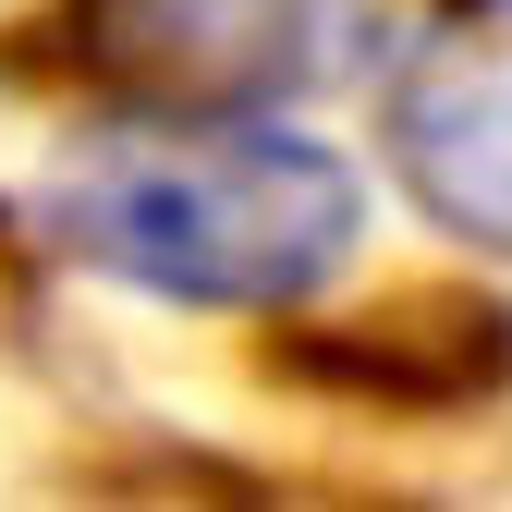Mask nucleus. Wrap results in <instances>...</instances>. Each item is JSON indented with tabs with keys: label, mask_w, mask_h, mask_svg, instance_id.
Instances as JSON below:
<instances>
[{
	"label": "nucleus",
	"mask_w": 512,
	"mask_h": 512,
	"mask_svg": "<svg viewBox=\"0 0 512 512\" xmlns=\"http://www.w3.org/2000/svg\"><path fill=\"white\" fill-rule=\"evenodd\" d=\"M49 244L74 269L196 305V317H281L342 281L366 232V183L342 147L281 122H159L49 171Z\"/></svg>",
	"instance_id": "obj_1"
},
{
	"label": "nucleus",
	"mask_w": 512,
	"mask_h": 512,
	"mask_svg": "<svg viewBox=\"0 0 512 512\" xmlns=\"http://www.w3.org/2000/svg\"><path fill=\"white\" fill-rule=\"evenodd\" d=\"M391 171L439 232L512 256V13L439 37L391 86Z\"/></svg>",
	"instance_id": "obj_2"
},
{
	"label": "nucleus",
	"mask_w": 512,
	"mask_h": 512,
	"mask_svg": "<svg viewBox=\"0 0 512 512\" xmlns=\"http://www.w3.org/2000/svg\"><path fill=\"white\" fill-rule=\"evenodd\" d=\"M500 13H512V0H500Z\"/></svg>",
	"instance_id": "obj_3"
}]
</instances>
